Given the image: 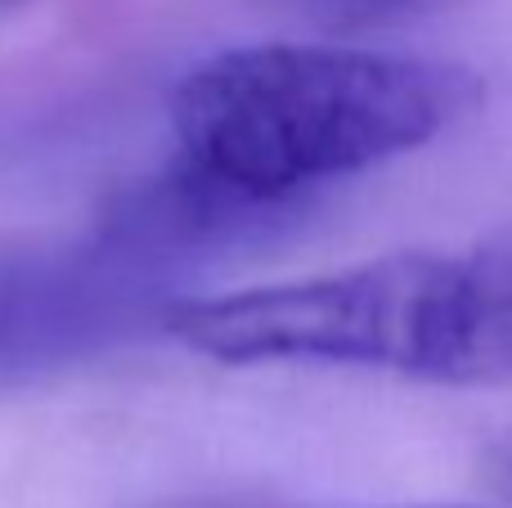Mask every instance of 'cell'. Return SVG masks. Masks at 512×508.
Instances as JSON below:
<instances>
[{
  "instance_id": "cell-5",
  "label": "cell",
  "mask_w": 512,
  "mask_h": 508,
  "mask_svg": "<svg viewBox=\"0 0 512 508\" xmlns=\"http://www.w3.org/2000/svg\"><path fill=\"white\" fill-rule=\"evenodd\" d=\"M9 5H18V0H0V9H9Z\"/></svg>"
},
{
  "instance_id": "cell-2",
  "label": "cell",
  "mask_w": 512,
  "mask_h": 508,
  "mask_svg": "<svg viewBox=\"0 0 512 508\" xmlns=\"http://www.w3.org/2000/svg\"><path fill=\"white\" fill-rule=\"evenodd\" d=\"M185 351L221 365H342L441 387L512 383V230L463 248L180 302L162 315Z\"/></svg>"
},
{
  "instance_id": "cell-3",
  "label": "cell",
  "mask_w": 512,
  "mask_h": 508,
  "mask_svg": "<svg viewBox=\"0 0 512 508\" xmlns=\"http://www.w3.org/2000/svg\"><path fill=\"white\" fill-rule=\"evenodd\" d=\"M99 288L81 279V270L54 266L41 257H0V374L41 365L63 356L72 338L99 329L90 297Z\"/></svg>"
},
{
  "instance_id": "cell-1",
  "label": "cell",
  "mask_w": 512,
  "mask_h": 508,
  "mask_svg": "<svg viewBox=\"0 0 512 508\" xmlns=\"http://www.w3.org/2000/svg\"><path fill=\"white\" fill-rule=\"evenodd\" d=\"M481 99L472 68L360 45H239L171 90L180 162L153 221L239 225L414 153Z\"/></svg>"
},
{
  "instance_id": "cell-6",
  "label": "cell",
  "mask_w": 512,
  "mask_h": 508,
  "mask_svg": "<svg viewBox=\"0 0 512 508\" xmlns=\"http://www.w3.org/2000/svg\"><path fill=\"white\" fill-rule=\"evenodd\" d=\"M450 508H459V504H450Z\"/></svg>"
},
{
  "instance_id": "cell-4",
  "label": "cell",
  "mask_w": 512,
  "mask_h": 508,
  "mask_svg": "<svg viewBox=\"0 0 512 508\" xmlns=\"http://www.w3.org/2000/svg\"><path fill=\"white\" fill-rule=\"evenodd\" d=\"M486 482H490V491H495L499 500L512 504V441H504V446L490 450V459H486Z\"/></svg>"
}]
</instances>
